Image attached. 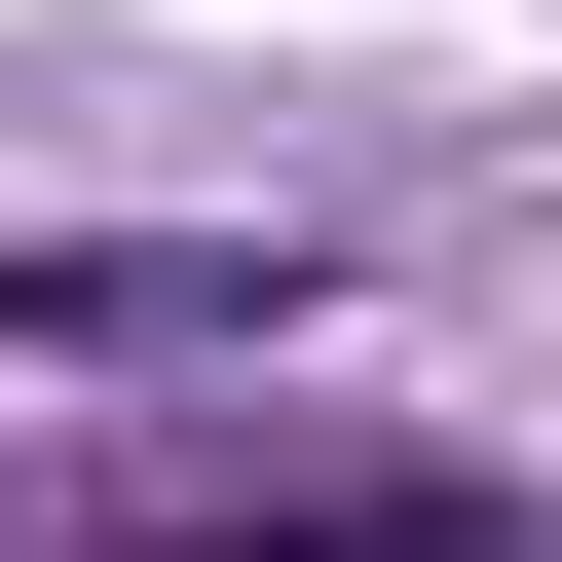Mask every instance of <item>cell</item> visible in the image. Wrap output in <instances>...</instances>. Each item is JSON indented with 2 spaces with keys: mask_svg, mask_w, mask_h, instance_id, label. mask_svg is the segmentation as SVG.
I'll list each match as a JSON object with an SVG mask.
<instances>
[{
  "mask_svg": "<svg viewBox=\"0 0 562 562\" xmlns=\"http://www.w3.org/2000/svg\"><path fill=\"white\" fill-rule=\"evenodd\" d=\"M113 562H562V525H487V487H375V525H113Z\"/></svg>",
  "mask_w": 562,
  "mask_h": 562,
  "instance_id": "1",
  "label": "cell"
}]
</instances>
